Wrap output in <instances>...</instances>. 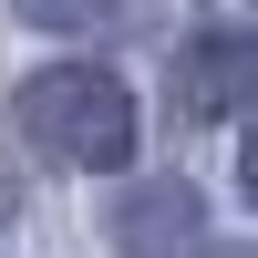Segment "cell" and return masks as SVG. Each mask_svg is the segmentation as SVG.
<instances>
[{
	"label": "cell",
	"instance_id": "2",
	"mask_svg": "<svg viewBox=\"0 0 258 258\" xmlns=\"http://www.w3.org/2000/svg\"><path fill=\"white\" fill-rule=\"evenodd\" d=\"M197 238H207V207H197L186 176L135 186V197L114 207V248H124V258H197Z\"/></svg>",
	"mask_w": 258,
	"mask_h": 258
},
{
	"label": "cell",
	"instance_id": "1",
	"mask_svg": "<svg viewBox=\"0 0 258 258\" xmlns=\"http://www.w3.org/2000/svg\"><path fill=\"white\" fill-rule=\"evenodd\" d=\"M11 114H21V135L52 165H83V176L135 165V93H124L103 62H41L11 93Z\"/></svg>",
	"mask_w": 258,
	"mask_h": 258
},
{
	"label": "cell",
	"instance_id": "3",
	"mask_svg": "<svg viewBox=\"0 0 258 258\" xmlns=\"http://www.w3.org/2000/svg\"><path fill=\"white\" fill-rule=\"evenodd\" d=\"M176 103L197 124H227V114H238V103H248V31L207 21V31L176 52Z\"/></svg>",
	"mask_w": 258,
	"mask_h": 258
},
{
	"label": "cell",
	"instance_id": "4",
	"mask_svg": "<svg viewBox=\"0 0 258 258\" xmlns=\"http://www.w3.org/2000/svg\"><path fill=\"white\" fill-rule=\"evenodd\" d=\"M31 31H93V21H114V0H11Z\"/></svg>",
	"mask_w": 258,
	"mask_h": 258
}]
</instances>
